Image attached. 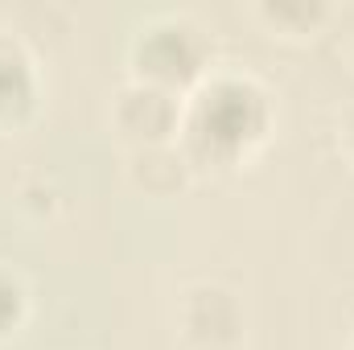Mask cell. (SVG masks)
Masks as SVG:
<instances>
[{
	"instance_id": "5",
	"label": "cell",
	"mask_w": 354,
	"mask_h": 350,
	"mask_svg": "<svg viewBox=\"0 0 354 350\" xmlns=\"http://www.w3.org/2000/svg\"><path fill=\"white\" fill-rule=\"evenodd\" d=\"M21 313H25V288L17 276H8L0 268V334H8L21 322Z\"/></svg>"
},
{
	"instance_id": "2",
	"label": "cell",
	"mask_w": 354,
	"mask_h": 350,
	"mask_svg": "<svg viewBox=\"0 0 354 350\" xmlns=\"http://www.w3.org/2000/svg\"><path fill=\"white\" fill-rule=\"evenodd\" d=\"M206 58H210V46H206L202 29L189 25V21H157L136 42L140 83L165 87V91H174V95L202 79Z\"/></svg>"
},
{
	"instance_id": "6",
	"label": "cell",
	"mask_w": 354,
	"mask_h": 350,
	"mask_svg": "<svg viewBox=\"0 0 354 350\" xmlns=\"http://www.w3.org/2000/svg\"><path fill=\"white\" fill-rule=\"evenodd\" d=\"M268 17L272 21H301V25H309V21L322 17V8L317 4H268Z\"/></svg>"
},
{
	"instance_id": "3",
	"label": "cell",
	"mask_w": 354,
	"mask_h": 350,
	"mask_svg": "<svg viewBox=\"0 0 354 350\" xmlns=\"http://www.w3.org/2000/svg\"><path fill=\"white\" fill-rule=\"evenodd\" d=\"M115 124L124 136H132L145 149H161L181 124V103L174 91L153 87V83H132L115 103Z\"/></svg>"
},
{
	"instance_id": "4",
	"label": "cell",
	"mask_w": 354,
	"mask_h": 350,
	"mask_svg": "<svg viewBox=\"0 0 354 350\" xmlns=\"http://www.w3.org/2000/svg\"><path fill=\"white\" fill-rule=\"evenodd\" d=\"M33 62L21 42L0 37V120H17L33 107Z\"/></svg>"
},
{
	"instance_id": "7",
	"label": "cell",
	"mask_w": 354,
	"mask_h": 350,
	"mask_svg": "<svg viewBox=\"0 0 354 350\" xmlns=\"http://www.w3.org/2000/svg\"><path fill=\"white\" fill-rule=\"evenodd\" d=\"M351 140H354V128H351Z\"/></svg>"
},
{
	"instance_id": "1",
	"label": "cell",
	"mask_w": 354,
	"mask_h": 350,
	"mask_svg": "<svg viewBox=\"0 0 354 350\" xmlns=\"http://www.w3.org/2000/svg\"><path fill=\"white\" fill-rule=\"evenodd\" d=\"M268 95L252 79L223 75L202 83L185 111V153L202 165H235L268 136Z\"/></svg>"
}]
</instances>
